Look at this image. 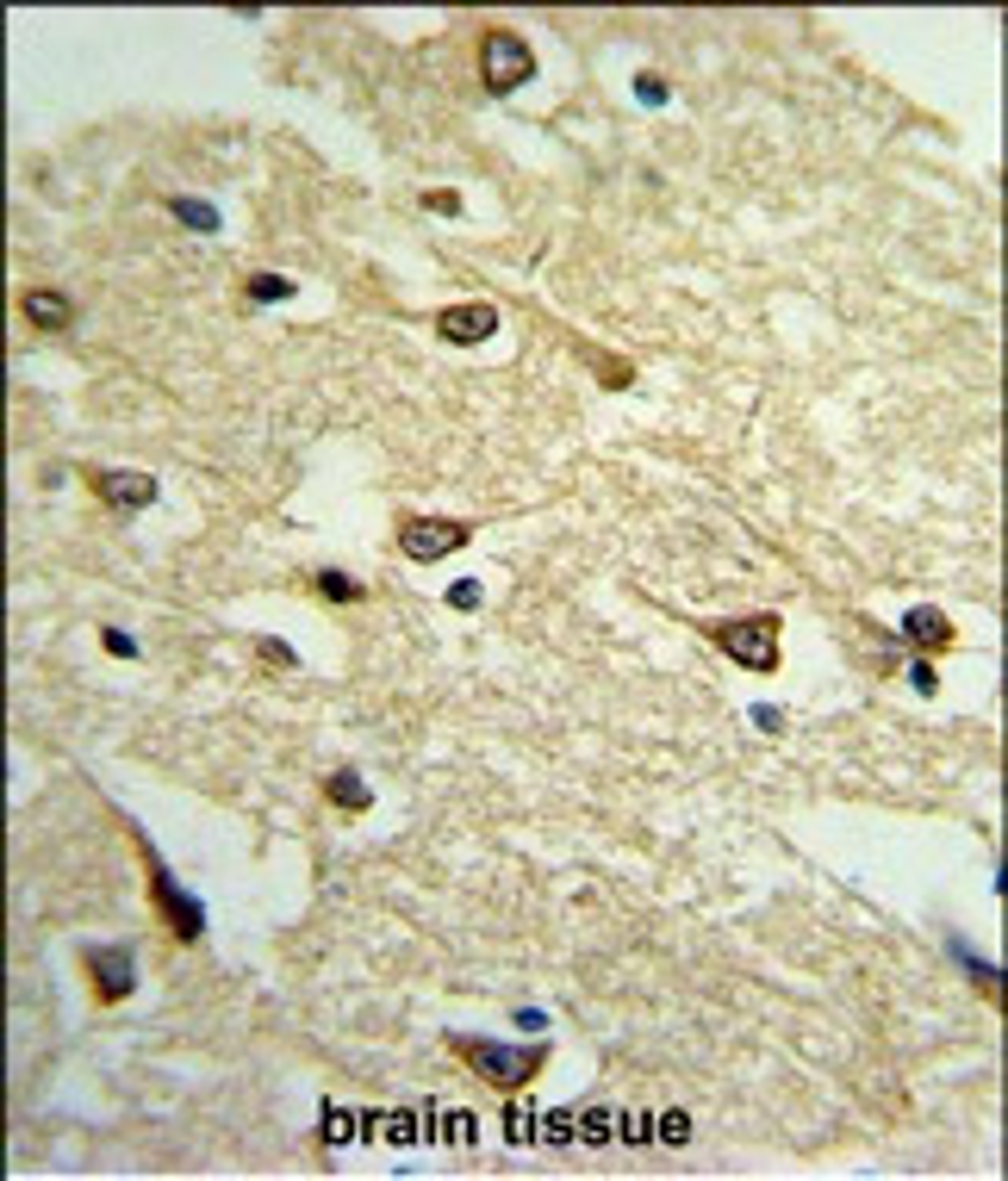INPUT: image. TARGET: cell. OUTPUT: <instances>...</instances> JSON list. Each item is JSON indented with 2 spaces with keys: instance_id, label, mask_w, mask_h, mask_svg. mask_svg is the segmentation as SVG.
Returning <instances> with one entry per match:
<instances>
[{
  "instance_id": "9",
  "label": "cell",
  "mask_w": 1008,
  "mask_h": 1181,
  "mask_svg": "<svg viewBox=\"0 0 1008 1181\" xmlns=\"http://www.w3.org/2000/svg\"><path fill=\"white\" fill-rule=\"evenodd\" d=\"M93 492L112 504V511H149L156 498H162V486L149 479V473H125V467H106V473H93Z\"/></svg>"
},
{
  "instance_id": "22",
  "label": "cell",
  "mask_w": 1008,
  "mask_h": 1181,
  "mask_svg": "<svg viewBox=\"0 0 1008 1181\" xmlns=\"http://www.w3.org/2000/svg\"><path fill=\"white\" fill-rule=\"evenodd\" d=\"M255 653H262L268 665H299V653H293V647H287L280 634H262V640H255Z\"/></svg>"
},
{
  "instance_id": "1",
  "label": "cell",
  "mask_w": 1008,
  "mask_h": 1181,
  "mask_svg": "<svg viewBox=\"0 0 1008 1181\" xmlns=\"http://www.w3.org/2000/svg\"><path fill=\"white\" fill-rule=\"evenodd\" d=\"M448 1051H455L480 1082H492V1089H529L536 1070L554 1058L548 1039H536V1045H498V1039H480V1033H455Z\"/></svg>"
},
{
  "instance_id": "8",
  "label": "cell",
  "mask_w": 1008,
  "mask_h": 1181,
  "mask_svg": "<svg viewBox=\"0 0 1008 1181\" xmlns=\"http://www.w3.org/2000/svg\"><path fill=\"white\" fill-rule=\"evenodd\" d=\"M19 318H25V330L56 336V330H69V324H75V299H69V293H56V286H25V293H19Z\"/></svg>"
},
{
  "instance_id": "18",
  "label": "cell",
  "mask_w": 1008,
  "mask_h": 1181,
  "mask_svg": "<svg viewBox=\"0 0 1008 1181\" xmlns=\"http://www.w3.org/2000/svg\"><path fill=\"white\" fill-rule=\"evenodd\" d=\"M430 1114H436V1138L442 1145H473V1114H442L436 1101H424Z\"/></svg>"
},
{
  "instance_id": "7",
  "label": "cell",
  "mask_w": 1008,
  "mask_h": 1181,
  "mask_svg": "<svg viewBox=\"0 0 1008 1181\" xmlns=\"http://www.w3.org/2000/svg\"><path fill=\"white\" fill-rule=\"evenodd\" d=\"M436 336L442 342H492L498 336V305H486V299H473V305H448V311H436Z\"/></svg>"
},
{
  "instance_id": "20",
  "label": "cell",
  "mask_w": 1008,
  "mask_h": 1181,
  "mask_svg": "<svg viewBox=\"0 0 1008 1181\" xmlns=\"http://www.w3.org/2000/svg\"><path fill=\"white\" fill-rule=\"evenodd\" d=\"M536 1138L542 1145H573V1114H536Z\"/></svg>"
},
{
  "instance_id": "2",
  "label": "cell",
  "mask_w": 1008,
  "mask_h": 1181,
  "mask_svg": "<svg viewBox=\"0 0 1008 1181\" xmlns=\"http://www.w3.org/2000/svg\"><path fill=\"white\" fill-rule=\"evenodd\" d=\"M131 840H137V852H143V871H149V902L162 908L168 933H174L181 945H199V933H206V908H199V902H193V896H187V889L174 883V871H168V864L156 858V846H149V840H143L137 827H131Z\"/></svg>"
},
{
  "instance_id": "14",
  "label": "cell",
  "mask_w": 1008,
  "mask_h": 1181,
  "mask_svg": "<svg viewBox=\"0 0 1008 1181\" xmlns=\"http://www.w3.org/2000/svg\"><path fill=\"white\" fill-rule=\"evenodd\" d=\"M355 1132H361V1114H349L343 1101H324V1126H318V1138L336 1151V1145H349Z\"/></svg>"
},
{
  "instance_id": "26",
  "label": "cell",
  "mask_w": 1008,
  "mask_h": 1181,
  "mask_svg": "<svg viewBox=\"0 0 1008 1181\" xmlns=\"http://www.w3.org/2000/svg\"><path fill=\"white\" fill-rule=\"evenodd\" d=\"M660 1132H666L660 1145H685V1138H691V1120H685V1114H666V1120H660Z\"/></svg>"
},
{
  "instance_id": "3",
  "label": "cell",
  "mask_w": 1008,
  "mask_h": 1181,
  "mask_svg": "<svg viewBox=\"0 0 1008 1181\" xmlns=\"http://www.w3.org/2000/svg\"><path fill=\"white\" fill-rule=\"evenodd\" d=\"M480 81H486V93H517V87H529V81H536V50H529L517 31H505V25L480 31Z\"/></svg>"
},
{
  "instance_id": "16",
  "label": "cell",
  "mask_w": 1008,
  "mask_h": 1181,
  "mask_svg": "<svg viewBox=\"0 0 1008 1181\" xmlns=\"http://www.w3.org/2000/svg\"><path fill=\"white\" fill-rule=\"evenodd\" d=\"M168 212H174L187 230H199V237H212V230H218V212H212V205H199V199H181V193H174V199H168Z\"/></svg>"
},
{
  "instance_id": "29",
  "label": "cell",
  "mask_w": 1008,
  "mask_h": 1181,
  "mask_svg": "<svg viewBox=\"0 0 1008 1181\" xmlns=\"http://www.w3.org/2000/svg\"><path fill=\"white\" fill-rule=\"evenodd\" d=\"M511 1132H517L511 1145H529V1132H536V1114H529V1107H511Z\"/></svg>"
},
{
  "instance_id": "19",
  "label": "cell",
  "mask_w": 1008,
  "mask_h": 1181,
  "mask_svg": "<svg viewBox=\"0 0 1008 1181\" xmlns=\"http://www.w3.org/2000/svg\"><path fill=\"white\" fill-rule=\"evenodd\" d=\"M311 585L324 590V597H330V603H361V585H355V579H349V573H336V567H324V573H318V579H311Z\"/></svg>"
},
{
  "instance_id": "12",
  "label": "cell",
  "mask_w": 1008,
  "mask_h": 1181,
  "mask_svg": "<svg viewBox=\"0 0 1008 1181\" xmlns=\"http://www.w3.org/2000/svg\"><path fill=\"white\" fill-rule=\"evenodd\" d=\"M947 952H953V958H959V964H965V970H972V983H978V989H984V995H1003V970H997V964H984V958H978V952H972V945H965V939H959V933H953V939H947Z\"/></svg>"
},
{
  "instance_id": "5",
  "label": "cell",
  "mask_w": 1008,
  "mask_h": 1181,
  "mask_svg": "<svg viewBox=\"0 0 1008 1181\" xmlns=\"http://www.w3.org/2000/svg\"><path fill=\"white\" fill-rule=\"evenodd\" d=\"M473 542V523H455V517H399V548L405 560L430 567V560H448L455 548Z\"/></svg>"
},
{
  "instance_id": "25",
  "label": "cell",
  "mask_w": 1008,
  "mask_h": 1181,
  "mask_svg": "<svg viewBox=\"0 0 1008 1181\" xmlns=\"http://www.w3.org/2000/svg\"><path fill=\"white\" fill-rule=\"evenodd\" d=\"M448 603H455V609H480L486 597H480V585H473V579H461V585H448Z\"/></svg>"
},
{
  "instance_id": "6",
  "label": "cell",
  "mask_w": 1008,
  "mask_h": 1181,
  "mask_svg": "<svg viewBox=\"0 0 1008 1181\" xmlns=\"http://www.w3.org/2000/svg\"><path fill=\"white\" fill-rule=\"evenodd\" d=\"M81 970H87V983H93V1001H106V1008L137 989V952H131V945H87V952H81Z\"/></svg>"
},
{
  "instance_id": "17",
  "label": "cell",
  "mask_w": 1008,
  "mask_h": 1181,
  "mask_svg": "<svg viewBox=\"0 0 1008 1181\" xmlns=\"http://www.w3.org/2000/svg\"><path fill=\"white\" fill-rule=\"evenodd\" d=\"M243 293H249L255 305H280V299H293L299 286H293L287 274H249V286H243Z\"/></svg>"
},
{
  "instance_id": "28",
  "label": "cell",
  "mask_w": 1008,
  "mask_h": 1181,
  "mask_svg": "<svg viewBox=\"0 0 1008 1181\" xmlns=\"http://www.w3.org/2000/svg\"><path fill=\"white\" fill-rule=\"evenodd\" d=\"M424 205H430V212H461V193H448V187H430V193H424Z\"/></svg>"
},
{
  "instance_id": "24",
  "label": "cell",
  "mask_w": 1008,
  "mask_h": 1181,
  "mask_svg": "<svg viewBox=\"0 0 1008 1181\" xmlns=\"http://www.w3.org/2000/svg\"><path fill=\"white\" fill-rule=\"evenodd\" d=\"M592 367H598V380H610V386H629V380H635L629 361H598V355H592Z\"/></svg>"
},
{
  "instance_id": "4",
  "label": "cell",
  "mask_w": 1008,
  "mask_h": 1181,
  "mask_svg": "<svg viewBox=\"0 0 1008 1181\" xmlns=\"http://www.w3.org/2000/svg\"><path fill=\"white\" fill-rule=\"evenodd\" d=\"M710 640L747 665V671H779V615H729V622H710Z\"/></svg>"
},
{
  "instance_id": "21",
  "label": "cell",
  "mask_w": 1008,
  "mask_h": 1181,
  "mask_svg": "<svg viewBox=\"0 0 1008 1181\" xmlns=\"http://www.w3.org/2000/svg\"><path fill=\"white\" fill-rule=\"evenodd\" d=\"M617 1132H623V1145H654V1120L648 1114H617Z\"/></svg>"
},
{
  "instance_id": "23",
  "label": "cell",
  "mask_w": 1008,
  "mask_h": 1181,
  "mask_svg": "<svg viewBox=\"0 0 1008 1181\" xmlns=\"http://www.w3.org/2000/svg\"><path fill=\"white\" fill-rule=\"evenodd\" d=\"M100 640H106V653H112V659H137V640H131L125 628H100Z\"/></svg>"
},
{
  "instance_id": "13",
  "label": "cell",
  "mask_w": 1008,
  "mask_h": 1181,
  "mask_svg": "<svg viewBox=\"0 0 1008 1181\" xmlns=\"http://www.w3.org/2000/svg\"><path fill=\"white\" fill-rule=\"evenodd\" d=\"M330 802L361 815V808H374V790L361 784V771H330Z\"/></svg>"
},
{
  "instance_id": "11",
  "label": "cell",
  "mask_w": 1008,
  "mask_h": 1181,
  "mask_svg": "<svg viewBox=\"0 0 1008 1181\" xmlns=\"http://www.w3.org/2000/svg\"><path fill=\"white\" fill-rule=\"evenodd\" d=\"M361 1132H380L386 1145H417V1114H361Z\"/></svg>"
},
{
  "instance_id": "27",
  "label": "cell",
  "mask_w": 1008,
  "mask_h": 1181,
  "mask_svg": "<svg viewBox=\"0 0 1008 1181\" xmlns=\"http://www.w3.org/2000/svg\"><path fill=\"white\" fill-rule=\"evenodd\" d=\"M635 93H642L648 106H660V100H666V81H660V75H635Z\"/></svg>"
},
{
  "instance_id": "15",
  "label": "cell",
  "mask_w": 1008,
  "mask_h": 1181,
  "mask_svg": "<svg viewBox=\"0 0 1008 1181\" xmlns=\"http://www.w3.org/2000/svg\"><path fill=\"white\" fill-rule=\"evenodd\" d=\"M573 1126H579V1138H585V1145H604V1138L617 1132V1114H610V1107H598V1101H585V1107L573 1114Z\"/></svg>"
},
{
  "instance_id": "10",
  "label": "cell",
  "mask_w": 1008,
  "mask_h": 1181,
  "mask_svg": "<svg viewBox=\"0 0 1008 1181\" xmlns=\"http://www.w3.org/2000/svg\"><path fill=\"white\" fill-rule=\"evenodd\" d=\"M903 640H909L916 653H953L959 628H953V615H947V609L916 603V609H903Z\"/></svg>"
}]
</instances>
